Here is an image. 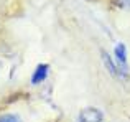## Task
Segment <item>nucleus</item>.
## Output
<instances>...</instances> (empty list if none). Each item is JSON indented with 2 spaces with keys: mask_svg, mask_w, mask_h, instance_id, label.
Returning <instances> with one entry per match:
<instances>
[{
  "mask_svg": "<svg viewBox=\"0 0 130 122\" xmlns=\"http://www.w3.org/2000/svg\"><path fill=\"white\" fill-rule=\"evenodd\" d=\"M102 119H104V114L95 107H86L79 114L81 122H102Z\"/></svg>",
  "mask_w": 130,
  "mask_h": 122,
  "instance_id": "1",
  "label": "nucleus"
},
{
  "mask_svg": "<svg viewBox=\"0 0 130 122\" xmlns=\"http://www.w3.org/2000/svg\"><path fill=\"white\" fill-rule=\"evenodd\" d=\"M48 73H50V66L48 64H38V66L35 68V71H33V76H31V84H40L43 83L44 79L48 78Z\"/></svg>",
  "mask_w": 130,
  "mask_h": 122,
  "instance_id": "2",
  "label": "nucleus"
},
{
  "mask_svg": "<svg viewBox=\"0 0 130 122\" xmlns=\"http://www.w3.org/2000/svg\"><path fill=\"white\" fill-rule=\"evenodd\" d=\"M114 55H115V58L120 61L122 64H125V61H127V50H125L124 43H119V45L114 48Z\"/></svg>",
  "mask_w": 130,
  "mask_h": 122,
  "instance_id": "3",
  "label": "nucleus"
},
{
  "mask_svg": "<svg viewBox=\"0 0 130 122\" xmlns=\"http://www.w3.org/2000/svg\"><path fill=\"white\" fill-rule=\"evenodd\" d=\"M102 59H104V63H105V66H107V69L110 71V74H114V76H119V74H122L120 71H119V68L115 66L114 63H112L110 56H109L105 51H102Z\"/></svg>",
  "mask_w": 130,
  "mask_h": 122,
  "instance_id": "4",
  "label": "nucleus"
},
{
  "mask_svg": "<svg viewBox=\"0 0 130 122\" xmlns=\"http://www.w3.org/2000/svg\"><path fill=\"white\" fill-rule=\"evenodd\" d=\"M0 122H22V119L15 114H3L0 116Z\"/></svg>",
  "mask_w": 130,
  "mask_h": 122,
  "instance_id": "5",
  "label": "nucleus"
},
{
  "mask_svg": "<svg viewBox=\"0 0 130 122\" xmlns=\"http://www.w3.org/2000/svg\"><path fill=\"white\" fill-rule=\"evenodd\" d=\"M117 5H120V7H124V8L130 10V0H117Z\"/></svg>",
  "mask_w": 130,
  "mask_h": 122,
  "instance_id": "6",
  "label": "nucleus"
}]
</instances>
